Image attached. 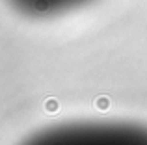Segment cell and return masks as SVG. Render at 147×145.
Instances as JSON below:
<instances>
[{
  "instance_id": "obj_2",
  "label": "cell",
  "mask_w": 147,
  "mask_h": 145,
  "mask_svg": "<svg viewBox=\"0 0 147 145\" xmlns=\"http://www.w3.org/2000/svg\"><path fill=\"white\" fill-rule=\"evenodd\" d=\"M19 15L28 19H52L76 11L95 0H7Z\"/></svg>"
},
{
  "instance_id": "obj_1",
  "label": "cell",
  "mask_w": 147,
  "mask_h": 145,
  "mask_svg": "<svg viewBox=\"0 0 147 145\" xmlns=\"http://www.w3.org/2000/svg\"><path fill=\"white\" fill-rule=\"evenodd\" d=\"M21 145H147V127L130 121H76L43 128Z\"/></svg>"
}]
</instances>
